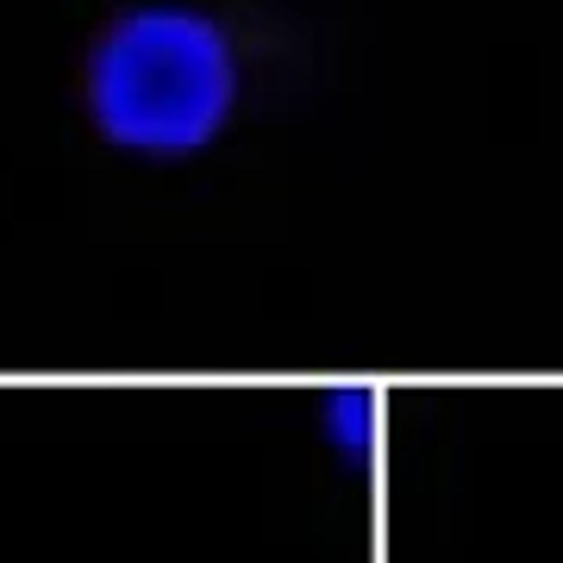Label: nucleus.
Returning <instances> with one entry per match:
<instances>
[{
  "label": "nucleus",
  "mask_w": 563,
  "mask_h": 563,
  "mask_svg": "<svg viewBox=\"0 0 563 563\" xmlns=\"http://www.w3.org/2000/svg\"><path fill=\"white\" fill-rule=\"evenodd\" d=\"M239 107V51L201 7H132L88 57V120L132 157H195Z\"/></svg>",
  "instance_id": "f257e3e1"
},
{
  "label": "nucleus",
  "mask_w": 563,
  "mask_h": 563,
  "mask_svg": "<svg viewBox=\"0 0 563 563\" xmlns=\"http://www.w3.org/2000/svg\"><path fill=\"white\" fill-rule=\"evenodd\" d=\"M369 413H376V401H369L363 388H344V395H332V401H325L332 439H339L344 451H363V444H369Z\"/></svg>",
  "instance_id": "f03ea898"
}]
</instances>
